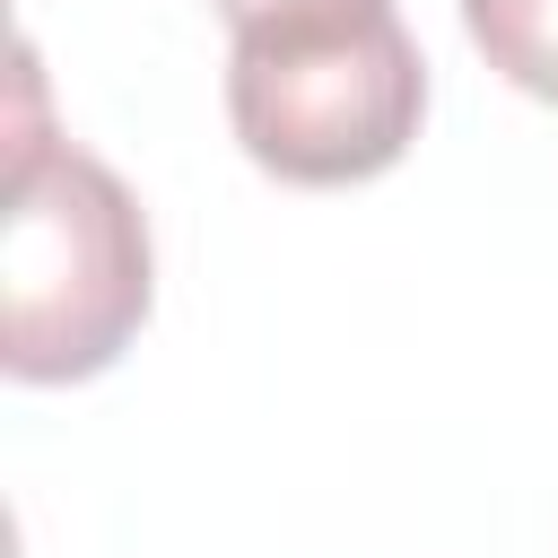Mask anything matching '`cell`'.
<instances>
[{"mask_svg": "<svg viewBox=\"0 0 558 558\" xmlns=\"http://www.w3.org/2000/svg\"><path fill=\"white\" fill-rule=\"evenodd\" d=\"M349 9H392V0H218V17L235 35H270V26H314V17H349Z\"/></svg>", "mask_w": 558, "mask_h": 558, "instance_id": "277c9868", "label": "cell"}, {"mask_svg": "<svg viewBox=\"0 0 558 558\" xmlns=\"http://www.w3.org/2000/svg\"><path fill=\"white\" fill-rule=\"evenodd\" d=\"M462 26L506 87L558 105V0H462Z\"/></svg>", "mask_w": 558, "mask_h": 558, "instance_id": "3957f363", "label": "cell"}, {"mask_svg": "<svg viewBox=\"0 0 558 558\" xmlns=\"http://www.w3.org/2000/svg\"><path fill=\"white\" fill-rule=\"evenodd\" d=\"M418 113H427V61L392 9L235 35L227 52V122L244 157L305 192L401 166Z\"/></svg>", "mask_w": 558, "mask_h": 558, "instance_id": "7a4b0ae2", "label": "cell"}, {"mask_svg": "<svg viewBox=\"0 0 558 558\" xmlns=\"http://www.w3.org/2000/svg\"><path fill=\"white\" fill-rule=\"evenodd\" d=\"M148 323V218L122 174L35 122V61L17 52V140L0 218V366L17 384H78Z\"/></svg>", "mask_w": 558, "mask_h": 558, "instance_id": "6da1fadb", "label": "cell"}]
</instances>
